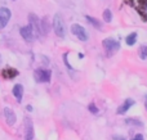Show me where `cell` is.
Segmentation results:
<instances>
[{"mask_svg": "<svg viewBox=\"0 0 147 140\" xmlns=\"http://www.w3.org/2000/svg\"><path fill=\"white\" fill-rule=\"evenodd\" d=\"M13 95H14V98L18 100V102H21V100H22V97H23V86L21 84H17L14 87H13Z\"/></svg>", "mask_w": 147, "mask_h": 140, "instance_id": "cell-11", "label": "cell"}, {"mask_svg": "<svg viewBox=\"0 0 147 140\" xmlns=\"http://www.w3.org/2000/svg\"><path fill=\"white\" fill-rule=\"evenodd\" d=\"M71 32L79 39V40H81V41H86V40H88V33H86L85 28H84L83 26L72 25L71 26Z\"/></svg>", "mask_w": 147, "mask_h": 140, "instance_id": "cell-4", "label": "cell"}, {"mask_svg": "<svg viewBox=\"0 0 147 140\" xmlns=\"http://www.w3.org/2000/svg\"><path fill=\"white\" fill-rule=\"evenodd\" d=\"M26 109H27L28 112H31V111H32V107H31V105H27V107H26Z\"/></svg>", "mask_w": 147, "mask_h": 140, "instance_id": "cell-23", "label": "cell"}, {"mask_svg": "<svg viewBox=\"0 0 147 140\" xmlns=\"http://www.w3.org/2000/svg\"><path fill=\"white\" fill-rule=\"evenodd\" d=\"M140 58L141 59L147 58V45H142L140 48Z\"/></svg>", "mask_w": 147, "mask_h": 140, "instance_id": "cell-17", "label": "cell"}, {"mask_svg": "<svg viewBox=\"0 0 147 140\" xmlns=\"http://www.w3.org/2000/svg\"><path fill=\"white\" fill-rule=\"evenodd\" d=\"M4 116H5V120H7V123L9 126H13L16 123V115L9 107L4 108Z\"/></svg>", "mask_w": 147, "mask_h": 140, "instance_id": "cell-8", "label": "cell"}, {"mask_svg": "<svg viewBox=\"0 0 147 140\" xmlns=\"http://www.w3.org/2000/svg\"><path fill=\"white\" fill-rule=\"evenodd\" d=\"M5 26H7V23H4L1 19H0V30H1V28H4Z\"/></svg>", "mask_w": 147, "mask_h": 140, "instance_id": "cell-22", "label": "cell"}, {"mask_svg": "<svg viewBox=\"0 0 147 140\" xmlns=\"http://www.w3.org/2000/svg\"><path fill=\"white\" fill-rule=\"evenodd\" d=\"M88 109L92 113H94V115H97V113H98V108H97L94 104H89L88 105Z\"/></svg>", "mask_w": 147, "mask_h": 140, "instance_id": "cell-18", "label": "cell"}, {"mask_svg": "<svg viewBox=\"0 0 147 140\" xmlns=\"http://www.w3.org/2000/svg\"><path fill=\"white\" fill-rule=\"evenodd\" d=\"M36 82H49L51 81V71L48 69H36L35 71Z\"/></svg>", "mask_w": 147, "mask_h": 140, "instance_id": "cell-6", "label": "cell"}, {"mask_svg": "<svg viewBox=\"0 0 147 140\" xmlns=\"http://www.w3.org/2000/svg\"><path fill=\"white\" fill-rule=\"evenodd\" d=\"M132 105H134V100L129 98V99H127L124 103H123V105H120V107L117 108V113H119V115H124Z\"/></svg>", "mask_w": 147, "mask_h": 140, "instance_id": "cell-9", "label": "cell"}, {"mask_svg": "<svg viewBox=\"0 0 147 140\" xmlns=\"http://www.w3.org/2000/svg\"><path fill=\"white\" fill-rule=\"evenodd\" d=\"M146 109H147V102H146Z\"/></svg>", "mask_w": 147, "mask_h": 140, "instance_id": "cell-24", "label": "cell"}, {"mask_svg": "<svg viewBox=\"0 0 147 140\" xmlns=\"http://www.w3.org/2000/svg\"><path fill=\"white\" fill-rule=\"evenodd\" d=\"M23 122H25V140H32L34 136H35L32 121H31V118L26 117Z\"/></svg>", "mask_w": 147, "mask_h": 140, "instance_id": "cell-5", "label": "cell"}, {"mask_svg": "<svg viewBox=\"0 0 147 140\" xmlns=\"http://www.w3.org/2000/svg\"><path fill=\"white\" fill-rule=\"evenodd\" d=\"M28 23H30V27L32 28L35 36H39L40 33H43V28H41V21L36 17L34 13H30L28 14Z\"/></svg>", "mask_w": 147, "mask_h": 140, "instance_id": "cell-3", "label": "cell"}, {"mask_svg": "<svg viewBox=\"0 0 147 140\" xmlns=\"http://www.w3.org/2000/svg\"><path fill=\"white\" fill-rule=\"evenodd\" d=\"M86 19H88V22H90L92 25H93V26H94V27H96V28H98V30H99V28L102 27V26H101V23H99V21H97L96 18L90 17V15H86Z\"/></svg>", "mask_w": 147, "mask_h": 140, "instance_id": "cell-15", "label": "cell"}, {"mask_svg": "<svg viewBox=\"0 0 147 140\" xmlns=\"http://www.w3.org/2000/svg\"><path fill=\"white\" fill-rule=\"evenodd\" d=\"M53 30L56 32L57 36L59 37H63L66 35V26H65V22H63V18H62L61 14L57 13L53 18Z\"/></svg>", "mask_w": 147, "mask_h": 140, "instance_id": "cell-1", "label": "cell"}, {"mask_svg": "<svg viewBox=\"0 0 147 140\" xmlns=\"http://www.w3.org/2000/svg\"><path fill=\"white\" fill-rule=\"evenodd\" d=\"M132 140H143V135L142 134H137V135H136Z\"/></svg>", "mask_w": 147, "mask_h": 140, "instance_id": "cell-20", "label": "cell"}, {"mask_svg": "<svg viewBox=\"0 0 147 140\" xmlns=\"http://www.w3.org/2000/svg\"><path fill=\"white\" fill-rule=\"evenodd\" d=\"M0 19L4 23H8L10 19V10L8 8H0Z\"/></svg>", "mask_w": 147, "mask_h": 140, "instance_id": "cell-12", "label": "cell"}, {"mask_svg": "<svg viewBox=\"0 0 147 140\" xmlns=\"http://www.w3.org/2000/svg\"><path fill=\"white\" fill-rule=\"evenodd\" d=\"M102 44H103V48H105V50H106V53L109 54V55H112L115 51H117L120 49V44L117 43L116 40L111 39V37L105 39V40L102 41Z\"/></svg>", "mask_w": 147, "mask_h": 140, "instance_id": "cell-2", "label": "cell"}, {"mask_svg": "<svg viewBox=\"0 0 147 140\" xmlns=\"http://www.w3.org/2000/svg\"><path fill=\"white\" fill-rule=\"evenodd\" d=\"M103 19H105V22H111L112 13H111V10H110V9H106L103 12Z\"/></svg>", "mask_w": 147, "mask_h": 140, "instance_id": "cell-16", "label": "cell"}, {"mask_svg": "<svg viewBox=\"0 0 147 140\" xmlns=\"http://www.w3.org/2000/svg\"><path fill=\"white\" fill-rule=\"evenodd\" d=\"M136 41H137V32H132L130 35H128L127 37H125V43H127L129 46L134 45Z\"/></svg>", "mask_w": 147, "mask_h": 140, "instance_id": "cell-14", "label": "cell"}, {"mask_svg": "<svg viewBox=\"0 0 147 140\" xmlns=\"http://www.w3.org/2000/svg\"><path fill=\"white\" fill-rule=\"evenodd\" d=\"M138 10L143 21H147V0H138Z\"/></svg>", "mask_w": 147, "mask_h": 140, "instance_id": "cell-10", "label": "cell"}, {"mask_svg": "<svg viewBox=\"0 0 147 140\" xmlns=\"http://www.w3.org/2000/svg\"><path fill=\"white\" fill-rule=\"evenodd\" d=\"M3 75H4V77H7V79H13V77H16L18 75V71L14 68H7L3 71Z\"/></svg>", "mask_w": 147, "mask_h": 140, "instance_id": "cell-13", "label": "cell"}, {"mask_svg": "<svg viewBox=\"0 0 147 140\" xmlns=\"http://www.w3.org/2000/svg\"><path fill=\"white\" fill-rule=\"evenodd\" d=\"M114 140H127V139H125V138H123V136L115 135V136H114Z\"/></svg>", "mask_w": 147, "mask_h": 140, "instance_id": "cell-21", "label": "cell"}, {"mask_svg": "<svg viewBox=\"0 0 147 140\" xmlns=\"http://www.w3.org/2000/svg\"><path fill=\"white\" fill-rule=\"evenodd\" d=\"M125 122L127 123H133V125H136V126H142V122H141V121H137V120H127Z\"/></svg>", "mask_w": 147, "mask_h": 140, "instance_id": "cell-19", "label": "cell"}, {"mask_svg": "<svg viewBox=\"0 0 147 140\" xmlns=\"http://www.w3.org/2000/svg\"><path fill=\"white\" fill-rule=\"evenodd\" d=\"M20 32H21V36H22V37L25 39V41H27V43H32L34 39H35V33H34L32 28H31L30 26L22 27Z\"/></svg>", "mask_w": 147, "mask_h": 140, "instance_id": "cell-7", "label": "cell"}]
</instances>
